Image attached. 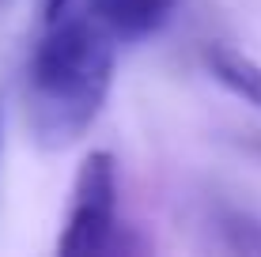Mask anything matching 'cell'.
<instances>
[{
	"mask_svg": "<svg viewBox=\"0 0 261 257\" xmlns=\"http://www.w3.org/2000/svg\"><path fill=\"white\" fill-rule=\"evenodd\" d=\"M118 42L87 12H65L46 23L31 53L27 106L42 148H72L98 121L114 87Z\"/></svg>",
	"mask_w": 261,
	"mask_h": 257,
	"instance_id": "1",
	"label": "cell"
},
{
	"mask_svg": "<svg viewBox=\"0 0 261 257\" xmlns=\"http://www.w3.org/2000/svg\"><path fill=\"white\" fill-rule=\"evenodd\" d=\"M118 231V166L110 152H91L72 185V212L61 231L57 253L87 257L114 246Z\"/></svg>",
	"mask_w": 261,
	"mask_h": 257,
	"instance_id": "2",
	"label": "cell"
},
{
	"mask_svg": "<svg viewBox=\"0 0 261 257\" xmlns=\"http://www.w3.org/2000/svg\"><path fill=\"white\" fill-rule=\"evenodd\" d=\"M178 0H87V15L110 34L118 46H133L170 23Z\"/></svg>",
	"mask_w": 261,
	"mask_h": 257,
	"instance_id": "3",
	"label": "cell"
},
{
	"mask_svg": "<svg viewBox=\"0 0 261 257\" xmlns=\"http://www.w3.org/2000/svg\"><path fill=\"white\" fill-rule=\"evenodd\" d=\"M204 68H208V76L216 83H223L235 99L261 110V65L254 57L239 53L235 46L212 42V46H204Z\"/></svg>",
	"mask_w": 261,
	"mask_h": 257,
	"instance_id": "4",
	"label": "cell"
},
{
	"mask_svg": "<svg viewBox=\"0 0 261 257\" xmlns=\"http://www.w3.org/2000/svg\"><path fill=\"white\" fill-rule=\"evenodd\" d=\"M216 231H220L223 246L231 253H257L261 257V219L254 212H239V208H223L216 216Z\"/></svg>",
	"mask_w": 261,
	"mask_h": 257,
	"instance_id": "5",
	"label": "cell"
},
{
	"mask_svg": "<svg viewBox=\"0 0 261 257\" xmlns=\"http://www.w3.org/2000/svg\"><path fill=\"white\" fill-rule=\"evenodd\" d=\"M76 8V0H46V23L49 19H57V15H65Z\"/></svg>",
	"mask_w": 261,
	"mask_h": 257,
	"instance_id": "6",
	"label": "cell"
}]
</instances>
